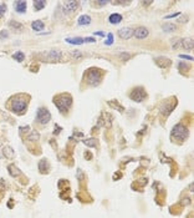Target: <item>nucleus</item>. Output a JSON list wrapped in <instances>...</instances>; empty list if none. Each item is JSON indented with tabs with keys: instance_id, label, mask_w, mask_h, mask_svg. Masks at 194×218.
<instances>
[{
	"instance_id": "obj_1",
	"label": "nucleus",
	"mask_w": 194,
	"mask_h": 218,
	"mask_svg": "<svg viewBox=\"0 0 194 218\" xmlns=\"http://www.w3.org/2000/svg\"><path fill=\"white\" fill-rule=\"evenodd\" d=\"M55 105L60 111H67L72 105V98L68 93H64V95H59L55 98Z\"/></svg>"
},
{
	"instance_id": "obj_2",
	"label": "nucleus",
	"mask_w": 194,
	"mask_h": 218,
	"mask_svg": "<svg viewBox=\"0 0 194 218\" xmlns=\"http://www.w3.org/2000/svg\"><path fill=\"white\" fill-rule=\"evenodd\" d=\"M102 80V72L99 69H90L86 72V81L90 86H97Z\"/></svg>"
},
{
	"instance_id": "obj_3",
	"label": "nucleus",
	"mask_w": 194,
	"mask_h": 218,
	"mask_svg": "<svg viewBox=\"0 0 194 218\" xmlns=\"http://www.w3.org/2000/svg\"><path fill=\"white\" fill-rule=\"evenodd\" d=\"M188 136H189V131L183 125H175L172 130V137L178 141H184L185 139H188Z\"/></svg>"
},
{
	"instance_id": "obj_4",
	"label": "nucleus",
	"mask_w": 194,
	"mask_h": 218,
	"mask_svg": "<svg viewBox=\"0 0 194 218\" xmlns=\"http://www.w3.org/2000/svg\"><path fill=\"white\" fill-rule=\"evenodd\" d=\"M51 119V114L46 107H40L36 112V121L41 125H46Z\"/></svg>"
},
{
	"instance_id": "obj_5",
	"label": "nucleus",
	"mask_w": 194,
	"mask_h": 218,
	"mask_svg": "<svg viewBox=\"0 0 194 218\" xmlns=\"http://www.w3.org/2000/svg\"><path fill=\"white\" fill-rule=\"evenodd\" d=\"M26 108V101L24 98H20V97H16L11 101V110L16 114H23Z\"/></svg>"
},
{
	"instance_id": "obj_6",
	"label": "nucleus",
	"mask_w": 194,
	"mask_h": 218,
	"mask_svg": "<svg viewBox=\"0 0 194 218\" xmlns=\"http://www.w3.org/2000/svg\"><path fill=\"white\" fill-rule=\"evenodd\" d=\"M131 98L133 100V101H136V102H141V101H143L144 100V97H146V92H144V90L142 89V87H136L132 92H131Z\"/></svg>"
},
{
	"instance_id": "obj_7",
	"label": "nucleus",
	"mask_w": 194,
	"mask_h": 218,
	"mask_svg": "<svg viewBox=\"0 0 194 218\" xmlns=\"http://www.w3.org/2000/svg\"><path fill=\"white\" fill-rule=\"evenodd\" d=\"M77 7H78V2H65L62 4V10L65 13L70 14V13L75 11L77 9Z\"/></svg>"
},
{
	"instance_id": "obj_8",
	"label": "nucleus",
	"mask_w": 194,
	"mask_h": 218,
	"mask_svg": "<svg viewBox=\"0 0 194 218\" xmlns=\"http://www.w3.org/2000/svg\"><path fill=\"white\" fill-rule=\"evenodd\" d=\"M118 36L121 39H125V40H128L133 36V30L131 28H122L118 30Z\"/></svg>"
},
{
	"instance_id": "obj_9",
	"label": "nucleus",
	"mask_w": 194,
	"mask_h": 218,
	"mask_svg": "<svg viewBox=\"0 0 194 218\" xmlns=\"http://www.w3.org/2000/svg\"><path fill=\"white\" fill-rule=\"evenodd\" d=\"M156 64L161 67V69H167L170 66L172 61L168 57H156Z\"/></svg>"
},
{
	"instance_id": "obj_10",
	"label": "nucleus",
	"mask_w": 194,
	"mask_h": 218,
	"mask_svg": "<svg viewBox=\"0 0 194 218\" xmlns=\"http://www.w3.org/2000/svg\"><path fill=\"white\" fill-rule=\"evenodd\" d=\"M148 30L146 29V28H138V29H136L134 31H133V35L137 38V39H146L147 36H148Z\"/></svg>"
},
{
	"instance_id": "obj_11",
	"label": "nucleus",
	"mask_w": 194,
	"mask_h": 218,
	"mask_svg": "<svg viewBox=\"0 0 194 218\" xmlns=\"http://www.w3.org/2000/svg\"><path fill=\"white\" fill-rule=\"evenodd\" d=\"M193 46H194L193 39H190V38L182 39V48H184L185 50H193Z\"/></svg>"
},
{
	"instance_id": "obj_12",
	"label": "nucleus",
	"mask_w": 194,
	"mask_h": 218,
	"mask_svg": "<svg viewBox=\"0 0 194 218\" xmlns=\"http://www.w3.org/2000/svg\"><path fill=\"white\" fill-rule=\"evenodd\" d=\"M15 10L16 13H25L26 10V2H15Z\"/></svg>"
},
{
	"instance_id": "obj_13",
	"label": "nucleus",
	"mask_w": 194,
	"mask_h": 218,
	"mask_svg": "<svg viewBox=\"0 0 194 218\" xmlns=\"http://www.w3.org/2000/svg\"><path fill=\"white\" fill-rule=\"evenodd\" d=\"M31 28H33L35 31H41V30H44L45 25H44V23H42L41 20H36V21H34V23L31 24Z\"/></svg>"
},
{
	"instance_id": "obj_14",
	"label": "nucleus",
	"mask_w": 194,
	"mask_h": 218,
	"mask_svg": "<svg viewBox=\"0 0 194 218\" xmlns=\"http://www.w3.org/2000/svg\"><path fill=\"white\" fill-rule=\"evenodd\" d=\"M170 43H172V48H173L174 50L182 49V39H180V38H174Z\"/></svg>"
},
{
	"instance_id": "obj_15",
	"label": "nucleus",
	"mask_w": 194,
	"mask_h": 218,
	"mask_svg": "<svg viewBox=\"0 0 194 218\" xmlns=\"http://www.w3.org/2000/svg\"><path fill=\"white\" fill-rule=\"evenodd\" d=\"M47 56H49V59H52V60H59V59H61V52H60V51H57V50H51V51L47 54Z\"/></svg>"
},
{
	"instance_id": "obj_16",
	"label": "nucleus",
	"mask_w": 194,
	"mask_h": 218,
	"mask_svg": "<svg viewBox=\"0 0 194 218\" xmlns=\"http://www.w3.org/2000/svg\"><path fill=\"white\" fill-rule=\"evenodd\" d=\"M91 23V18L88 15H81L78 19V25H87Z\"/></svg>"
},
{
	"instance_id": "obj_17",
	"label": "nucleus",
	"mask_w": 194,
	"mask_h": 218,
	"mask_svg": "<svg viewBox=\"0 0 194 218\" xmlns=\"http://www.w3.org/2000/svg\"><path fill=\"white\" fill-rule=\"evenodd\" d=\"M121 20H122V15H120V14H112L110 16L111 24H118V23H121Z\"/></svg>"
},
{
	"instance_id": "obj_18",
	"label": "nucleus",
	"mask_w": 194,
	"mask_h": 218,
	"mask_svg": "<svg viewBox=\"0 0 194 218\" xmlns=\"http://www.w3.org/2000/svg\"><path fill=\"white\" fill-rule=\"evenodd\" d=\"M66 41H67V43H70V44L81 45V44H83V43H85V39H82V38H73V39L68 38V39H66Z\"/></svg>"
},
{
	"instance_id": "obj_19",
	"label": "nucleus",
	"mask_w": 194,
	"mask_h": 218,
	"mask_svg": "<svg viewBox=\"0 0 194 218\" xmlns=\"http://www.w3.org/2000/svg\"><path fill=\"white\" fill-rule=\"evenodd\" d=\"M172 111H173V105H164V106H162V114L164 116H168Z\"/></svg>"
},
{
	"instance_id": "obj_20",
	"label": "nucleus",
	"mask_w": 194,
	"mask_h": 218,
	"mask_svg": "<svg viewBox=\"0 0 194 218\" xmlns=\"http://www.w3.org/2000/svg\"><path fill=\"white\" fill-rule=\"evenodd\" d=\"M162 29H163L164 31H167V33H170V31H174V30L177 29V26H175L174 24L167 23V24H163V25H162Z\"/></svg>"
},
{
	"instance_id": "obj_21",
	"label": "nucleus",
	"mask_w": 194,
	"mask_h": 218,
	"mask_svg": "<svg viewBox=\"0 0 194 218\" xmlns=\"http://www.w3.org/2000/svg\"><path fill=\"white\" fill-rule=\"evenodd\" d=\"M46 5V3L45 2H40V0H35L34 2V8H35V10L36 11H39V10H41V9H44V7Z\"/></svg>"
},
{
	"instance_id": "obj_22",
	"label": "nucleus",
	"mask_w": 194,
	"mask_h": 218,
	"mask_svg": "<svg viewBox=\"0 0 194 218\" xmlns=\"http://www.w3.org/2000/svg\"><path fill=\"white\" fill-rule=\"evenodd\" d=\"M83 143L86 146H90V147H93V146H97V141L95 139H88V140H83Z\"/></svg>"
},
{
	"instance_id": "obj_23",
	"label": "nucleus",
	"mask_w": 194,
	"mask_h": 218,
	"mask_svg": "<svg viewBox=\"0 0 194 218\" xmlns=\"http://www.w3.org/2000/svg\"><path fill=\"white\" fill-rule=\"evenodd\" d=\"M13 57H14L16 61H19V62H20V61H23V60H24V54H23L21 51H18V52H15V54L13 55Z\"/></svg>"
},
{
	"instance_id": "obj_24",
	"label": "nucleus",
	"mask_w": 194,
	"mask_h": 218,
	"mask_svg": "<svg viewBox=\"0 0 194 218\" xmlns=\"http://www.w3.org/2000/svg\"><path fill=\"white\" fill-rule=\"evenodd\" d=\"M9 172H10L11 176H18V175H20V171H19L15 166H9Z\"/></svg>"
},
{
	"instance_id": "obj_25",
	"label": "nucleus",
	"mask_w": 194,
	"mask_h": 218,
	"mask_svg": "<svg viewBox=\"0 0 194 218\" xmlns=\"http://www.w3.org/2000/svg\"><path fill=\"white\" fill-rule=\"evenodd\" d=\"M29 140H37V139H40V135H39V132L37 131H31V134L29 135V137H28Z\"/></svg>"
},
{
	"instance_id": "obj_26",
	"label": "nucleus",
	"mask_w": 194,
	"mask_h": 218,
	"mask_svg": "<svg viewBox=\"0 0 194 218\" xmlns=\"http://www.w3.org/2000/svg\"><path fill=\"white\" fill-rule=\"evenodd\" d=\"M4 155H5L8 158H11V157L14 156V152L11 151L10 147H5V148H4Z\"/></svg>"
},
{
	"instance_id": "obj_27",
	"label": "nucleus",
	"mask_w": 194,
	"mask_h": 218,
	"mask_svg": "<svg viewBox=\"0 0 194 218\" xmlns=\"http://www.w3.org/2000/svg\"><path fill=\"white\" fill-rule=\"evenodd\" d=\"M5 11H7V5L5 4H0V16H3Z\"/></svg>"
},
{
	"instance_id": "obj_28",
	"label": "nucleus",
	"mask_w": 194,
	"mask_h": 218,
	"mask_svg": "<svg viewBox=\"0 0 194 218\" xmlns=\"http://www.w3.org/2000/svg\"><path fill=\"white\" fill-rule=\"evenodd\" d=\"M120 57H121L122 60H128V59L131 57V55H130V54H127V52H123V54H121V55H120Z\"/></svg>"
},
{
	"instance_id": "obj_29",
	"label": "nucleus",
	"mask_w": 194,
	"mask_h": 218,
	"mask_svg": "<svg viewBox=\"0 0 194 218\" xmlns=\"http://www.w3.org/2000/svg\"><path fill=\"white\" fill-rule=\"evenodd\" d=\"M10 26H14V28H19V29H21V24H19V23H16V21H10Z\"/></svg>"
},
{
	"instance_id": "obj_30",
	"label": "nucleus",
	"mask_w": 194,
	"mask_h": 218,
	"mask_svg": "<svg viewBox=\"0 0 194 218\" xmlns=\"http://www.w3.org/2000/svg\"><path fill=\"white\" fill-rule=\"evenodd\" d=\"M112 43H113V35H112V34H108V40L106 41V44H107V45H111Z\"/></svg>"
},
{
	"instance_id": "obj_31",
	"label": "nucleus",
	"mask_w": 194,
	"mask_h": 218,
	"mask_svg": "<svg viewBox=\"0 0 194 218\" xmlns=\"http://www.w3.org/2000/svg\"><path fill=\"white\" fill-rule=\"evenodd\" d=\"M183 67H184V70H188V65H185V64H183V62H179V69L183 70Z\"/></svg>"
},
{
	"instance_id": "obj_32",
	"label": "nucleus",
	"mask_w": 194,
	"mask_h": 218,
	"mask_svg": "<svg viewBox=\"0 0 194 218\" xmlns=\"http://www.w3.org/2000/svg\"><path fill=\"white\" fill-rule=\"evenodd\" d=\"M7 36H8V31H2V34H0V39L7 38Z\"/></svg>"
},
{
	"instance_id": "obj_33",
	"label": "nucleus",
	"mask_w": 194,
	"mask_h": 218,
	"mask_svg": "<svg viewBox=\"0 0 194 218\" xmlns=\"http://www.w3.org/2000/svg\"><path fill=\"white\" fill-rule=\"evenodd\" d=\"M180 59H187V60H193L192 56H187V55H180Z\"/></svg>"
},
{
	"instance_id": "obj_34",
	"label": "nucleus",
	"mask_w": 194,
	"mask_h": 218,
	"mask_svg": "<svg viewBox=\"0 0 194 218\" xmlns=\"http://www.w3.org/2000/svg\"><path fill=\"white\" fill-rule=\"evenodd\" d=\"M96 4L97 5H106V4H108V2H97Z\"/></svg>"
},
{
	"instance_id": "obj_35",
	"label": "nucleus",
	"mask_w": 194,
	"mask_h": 218,
	"mask_svg": "<svg viewBox=\"0 0 194 218\" xmlns=\"http://www.w3.org/2000/svg\"><path fill=\"white\" fill-rule=\"evenodd\" d=\"M177 15H179V14L177 13V14H173V15H169V16H165V19H170V18H174V16H177Z\"/></svg>"
},
{
	"instance_id": "obj_36",
	"label": "nucleus",
	"mask_w": 194,
	"mask_h": 218,
	"mask_svg": "<svg viewBox=\"0 0 194 218\" xmlns=\"http://www.w3.org/2000/svg\"><path fill=\"white\" fill-rule=\"evenodd\" d=\"M96 35H100V36H105V33H101V31H99V33H96Z\"/></svg>"
}]
</instances>
